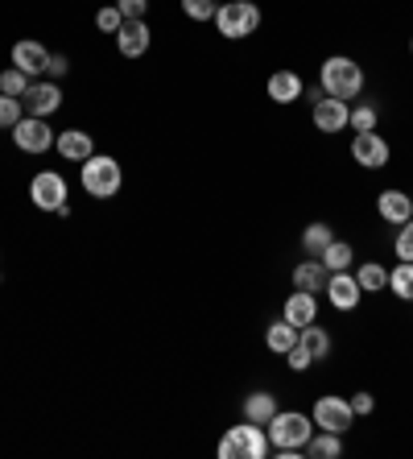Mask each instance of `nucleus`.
I'll return each instance as SVG.
<instances>
[{
    "mask_svg": "<svg viewBox=\"0 0 413 459\" xmlns=\"http://www.w3.org/2000/svg\"><path fill=\"white\" fill-rule=\"evenodd\" d=\"M318 87H323L327 96L351 104V100L364 91V66L356 63V58H348V54H331L327 63L318 66Z\"/></svg>",
    "mask_w": 413,
    "mask_h": 459,
    "instance_id": "f257e3e1",
    "label": "nucleus"
},
{
    "mask_svg": "<svg viewBox=\"0 0 413 459\" xmlns=\"http://www.w3.org/2000/svg\"><path fill=\"white\" fill-rule=\"evenodd\" d=\"M79 186H83L91 199H116L120 186H125V166H120L112 153H91V158L79 166Z\"/></svg>",
    "mask_w": 413,
    "mask_h": 459,
    "instance_id": "f03ea898",
    "label": "nucleus"
},
{
    "mask_svg": "<svg viewBox=\"0 0 413 459\" xmlns=\"http://www.w3.org/2000/svg\"><path fill=\"white\" fill-rule=\"evenodd\" d=\"M219 459H269L273 455V443H269V430L256 427V422H236L232 430H223L219 438Z\"/></svg>",
    "mask_w": 413,
    "mask_h": 459,
    "instance_id": "7ed1b4c3",
    "label": "nucleus"
},
{
    "mask_svg": "<svg viewBox=\"0 0 413 459\" xmlns=\"http://www.w3.org/2000/svg\"><path fill=\"white\" fill-rule=\"evenodd\" d=\"M215 30L228 42H244V38H253L261 30V9H256L253 0H223L219 9H215Z\"/></svg>",
    "mask_w": 413,
    "mask_h": 459,
    "instance_id": "20e7f679",
    "label": "nucleus"
},
{
    "mask_svg": "<svg viewBox=\"0 0 413 459\" xmlns=\"http://www.w3.org/2000/svg\"><path fill=\"white\" fill-rule=\"evenodd\" d=\"M269 443L273 447H302L306 451V438L314 435V418L306 410H277L273 422H269Z\"/></svg>",
    "mask_w": 413,
    "mask_h": 459,
    "instance_id": "39448f33",
    "label": "nucleus"
},
{
    "mask_svg": "<svg viewBox=\"0 0 413 459\" xmlns=\"http://www.w3.org/2000/svg\"><path fill=\"white\" fill-rule=\"evenodd\" d=\"M310 418H314V430H331V435H348L356 414H351V402L340 394H327L318 397L314 406H310Z\"/></svg>",
    "mask_w": 413,
    "mask_h": 459,
    "instance_id": "423d86ee",
    "label": "nucleus"
},
{
    "mask_svg": "<svg viewBox=\"0 0 413 459\" xmlns=\"http://www.w3.org/2000/svg\"><path fill=\"white\" fill-rule=\"evenodd\" d=\"M54 137H58V133L46 125V117H22L17 125H13V145H17L22 153H33V158L50 153Z\"/></svg>",
    "mask_w": 413,
    "mask_h": 459,
    "instance_id": "0eeeda50",
    "label": "nucleus"
},
{
    "mask_svg": "<svg viewBox=\"0 0 413 459\" xmlns=\"http://www.w3.org/2000/svg\"><path fill=\"white\" fill-rule=\"evenodd\" d=\"M66 199H71V191H66V178L58 170H42L30 178V204L38 212H58Z\"/></svg>",
    "mask_w": 413,
    "mask_h": 459,
    "instance_id": "6e6552de",
    "label": "nucleus"
},
{
    "mask_svg": "<svg viewBox=\"0 0 413 459\" xmlns=\"http://www.w3.org/2000/svg\"><path fill=\"white\" fill-rule=\"evenodd\" d=\"M22 104H25V117H46L50 120L58 108H63V87H58V79H33L30 83V91L22 96Z\"/></svg>",
    "mask_w": 413,
    "mask_h": 459,
    "instance_id": "1a4fd4ad",
    "label": "nucleus"
},
{
    "mask_svg": "<svg viewBox=\"0 0 413 459\" xmlns=\"http://www.w3.org/2000/svg\"><path fill=\"white\" fill-rule=\"evenodd\" d=\"M389 158H392V150H389V141L372 128V133H356L351 137V161L356 166H364V170H384L389 166Z\"/></svg>",
    "mask_w": 413,
    "mask_h": 459,
    "instance_id": "9d476101",
    "label": "nucleus"
},
{
    "mask_svg": "<svg viewBox=\"0 0 413 459\" xmlns=\"http://www.w3.org/2000/svg\"><path fill=\"white\" fill-rule=\"evenodd\" d=\"M348 117H351V104L348 100H335V96H323L318 104H310V120H314L318 133H343L348 128Z\"/></svg>",
    "mask_w": 413,
    "mask_h": 459,
    "instance_id": "9b49d317",
    "label": "nucleus"
},
{
    "mask_svg": "<svg viewBox=\"0 0 413 459\" xmlns=\"http://www.w3.org/2000/svg\"><path fill=\"white\" fill-rule=\"evenodd\" d=\"M323 294L331 299V307H335V310H356V307H360V299H364V290H360V281H356V273H351V269L331 273L327 286H323Z\"/></svg>",
    "mask_w": 413,
    "mask_h": 459,
    "instance_id": "f8f14e48",
    "label": "nucleus"
},
{
    "mask_svg": "<svg viewBox=\"0 0 413 459\" xmlns=\"http://www.w3.org/2000/svg\"><path fill=\"white\" fill-rule=\"evenodd\" d=\"M54 150H58V158H63V161L83 166V161L96 153V137H91V133H83V128H63V133L54 137Z\"/></svg>",
    "mask_w": 413,
    "mask_h": 459,
    "instance_id": "ddd939ff",
    "label": "nucleus"
},
{
    "mask_svg": "<svg viewBox=\"0 0 413 459\" xmlns=\"http://www.w3.org/2000/svg\"><path fill=\"white\" fill-rule=\"evenodd\" d=\"M46 63H50V50L42 42H33V38H22V42L13 46V66L25 71L30 79H42L46 75Z\"/></svg>",
    "mask_w": 413,
    "mask_h": 459,
    "instance_id": "4468645a",
    "label": "nucleus"
},
{
    "mask_svg": "<svg viewBox=\"0 0 413 459\" xmlns=\"http://www.w3.org/2000/svg\"><path fill=\"white\" fill-rule=\"evenodd\" d=\"M376 215H381L384 224L401 228L405 220H413V199L405 191H397V186H389V191L376 195Z\"/></svg>",
    "mask_w": 413,
    "mask_h": 459,
    "instance_id": "2eb2a0df",
    "label": "nucleus"
},
{
    "mask_svg": "<svg viewBox=\"0 0 413 459\" xmlns=\"http://www.w3.org/2000/svg\"><path fill=\"white\" fill-rule=\"evenodd\" d=\"M149 46H153V30L145 25V17L141 22H125L116 33V50L125 54V58H141V54H149Z\"/></svg>",
    "mask_w": 413,
    "mask_h": 459,
    "instance_id": "dca6fc26",
    "label": "nucleus"
},
{
    "mask_svg": "<svg viewBox=\"0 0 413 459\" xmlns=\"http://www.w3.org/2000/svg\"><path fill=\"white\" fill-rule=\"evenodd\" d=\"M281 319L294 323L297 332L310 327V323H318V299L314 294H306V290H294V294L286 299V307H281Z\"/></svg>",
    "mask_w": 413,
    "mask_h": 459,
    "instance_id": "f3484780",
    "label": "nucleus"
},
{
    "mask_svg": "<svg viewBox=\"0 0 413 459\" xmlns=\"http://www.w3.org/2000/svg\"><path fill=\"white\" fill-rule=\"evenodd\" d=\"M265 91H269V100L273 104H294V100H302V91H306V83H302V75L297 71H273L269 75V83H265Z\"/></svg>",
    "mask_w": 413,
    "mask_h": 459,
    "instance_id": "a211bd4d",
    "label": "nucleus"
},
{
    "mask_svg": "<svg viewBox=\"0 0 413 459\" xmlns=\"http://www.w3.org/2000/svg\"><path fill=\"white\" fill-rule=\"evenodd\" d=\"M277 410H281V402H277L269 389H253V394L240 402V414L248 418V422H256V427H269Z\"/></svg>",
    "mask_w": 413,
    "mask_h": 459,
    "instance_id": "6ab92c4d",
    "label": "nucleus"
},
{
    "mask_svg": "<svg viewBox=\"0 0 413 459\" xmlns=\"http://www.w3.org/2000/svg\"><path fill=\"white\" fill-rule=\"evenodd\" d=\"M331 269L318 261V256H306L302 265H294V290H306V294H323Z\"/></svg>",
    "mask_w": 413,
    "mask_h": 459,
    "instance_id": "aec40b11",
    "label": "nucleus"
},
{
    "mask_svg": "<svg viewBox=\"0 0 413 459\" xmlns=\"http://www.w3.org/2000/svg\"><path fill=\"white\" fill-rule=\"evenodd\" d=\"M343 455V435H331V430H314L306 438V459H340Z\"/></svg>",
    "mask_w": 413,
    "mask_h": 459,
    "instance_id": "412c9836",
    "label": "nucleus"
},
{
    "mask_svg": "<svg viewBox=\"0 0 413 459\" xmlns=\"http://www.w3.org/2000/svg\"><path fill=\"white\" fill-rule=\"evenodd\" d=\"M297 340L306 343V352L314 356V360H327V356L335 352V340H331V332H327V327H318V323L302 327V332H297Z\"/></svg>",
    "mask_w": 413,
    "mask_h": 459,
    "instance_id": "4be33fe9",
    "label": "nucleus"
},
{
    "mask_svg": "<svg viewBox=\"0 0 413 459\" xmlns=\"http://www.w3.org/2000/svg\"><path fill=\"white\" fill-rule=\"evenodd\" d=\"M294 343H297V327H294V323H286V319L269 323V332H265V348H269V352H273V356H286Z\"/></svg>",
    "mask_w": 413,
    "mask_h": 459,
    "instance_id": "5701e85b",
    "label": "nucleus"
},
{
    "mask_svg": "<svg viewBox=\"0 0 413 459\" xmlns=\"http://www.w3.org/2000/svg\"><path fill=\"white\" fill-rule=\"evenodd\" d=\"M356 281L364 294H381V290H389V269L381 261H364V265H356Z\"/></svg>",
    "mask_w": 413,
    "mask_h": 459,
    "instance_id": "b1692460",
    "label": "nucleus"
},
{
    "mask_svg": "<svg viewBox=\"0 0 413 459\" xmlns=\"http://www.w3.org/2000/svg\"><path fill=\"white\" fill-rule=\"evenodd\" d=\"M318 261H323L331 273H340V269H351V265H356V248H351L348 240H340V236H335V240L323 248V256H318Z\"/></svg>",
    "mask_w": 413,
    "mask_h": 459,
    "instance_id": "393cba45",
    "label": "nucleus"
},
{
    "mask_svg": "<svg viewBox=\"0 0 413 459\" xmlns=\"http://www.w3.org/2000/svg\"><path fill=\"white\" fill-rule=\"evenodd\" d=\"M335 240V228L327 224V220H314V224H306V232H302V248H306V256H323V248Z\"/></svg>",
    "mask_w": 413,
    "mask_h": 459,
    "instance_id": "a878e982",
    "label": "nucleus"
},
{
    "mask_svg": "<svg viewBox=\"0 0 413 459\" xmlns=\"http://www.w3.org/2000/svg\"><path fill=\"white\" fill-rule=\"evenodd\" d=\"M376 125H381V112H376V104H372V100H360V104L351 108V117H348L351 133H372Z\"/></svg>",
    "mask_w": 413,
    "mask_h": 459,
    "instance_id": "bb28decb",
    "label": "nucleus"
},
{
    "mask_svg": "<svg viewBox=\"0 0 413 459\" xmlns=\"http://www.w3.org/2000/svg\"><path fill=\"white\" fill-rule=\"evenodd\" d=\"M389 290L401 302H413V261H401L397 269H389Z\"/></svg>",
    "mask_w": 413,
    "mask_h": 459,
    "instance_id": "cd10ccee",
    "label": "nucleus"
},
{
    "mask_svg": "<svg viewBox=\"0 0 413 459\" xmlns=\"http://www.w3.org/2000/svg\"><path fill=\"white\" fill-rule=\"evenodd\" d=\"M30 83H33V79L25 75V71H17V66H4V71H0V91H4V96L22 100L25 91H30Z\"/></svg>",
    "mask_w": 413,
    "mask_h": 459,
    "instance_id": "c85d7f7f",
    "label": "nucleus"
},
{
    "mask_svg": "<svg viewBox=\"0 0 413 459\" xmlns=\"http://www.w3.org/2000/svg\"><path fill=\"white\" fill-rule=\"evenodd\" d=\"M25 117V104L17 96H4V91H0V128H4V133H13V125H17V120Z\"/></svg>",
    "mask_w": 413,
    "mask_h": 459,
    "instance_id": "c756f323",
    "label": "nucleus"
},
{
    "mask_svg": "<svg viewBox=\"0 0 413 459\" xmlns=\"http://www.w3.org/2000/svg\"><path fill=\"white\" fill-rule=\"evenodd\" d=\"M215 0H182V13L191 17V22H215Z\"/></svg>",
    "mask_w": 413,
    "mask_h": 459,
    "instance_id": "7c9ffc66",
    "label": "nucleus"
},
{
    "mask_svg": "<svg viewBox=\"0 0 413 459\" xmlns=\"http://www.w3.org/2000/svg\"><path fill=\"white\" fill-rule=\"evenodd\" d=\"M120 25H125V13H120L116 4H104V9L96 13V30L99 33H120Z\"/></svg>",
    "mask_w": 413,
    "mask_h": 459,
    "instance_id": "2f4dec72",
    "label": "nucleus"
},
{
    "mask_svg": "<svg viewBox=\"0 0 413 459\" xmlns=\"http://www.w3.org/2000/svg\"><path fill=\"white\" fill-rule=\"evenodd\" d=\"M392 253H397V261H413V220L401 224V232L392 240Z\"/></svg>",
    "mask_w": 413,
    "mask_h": 459,
    "instance_id": "473e14b6",
    "label": "nucleus"
},
{
    "mask_svg": "<svg viewBox=\"0 0 413 459\" xmlns=\"http://www.w3.org/2000/svg\"><path fill=\"white\" fill-rule=\"evenodd\" d=\"M286 364H289V368H294V373H306L310 364H314V356H310V352H306V343L297 340V343H294V348H289V352H286Z\"/></svg>",
    "mask_w": 413,
    "mask_h": 459,
    "instance_id": "72a5a7b5",
    "label": "nucleus"
},
{
    "mask_svg": "<svg viewBox=\"0 0 413 459\" xmlns=\"http://www.w3.org/2000/svg\"><path fill=\"white\" fill-rule=\"evenodd\" d=\"M71 75V58L63 50H50V63H46V79H66Z\"/></svg>",
    "mask_w": 413,
    "mask_h": 459,
    "instance_id": "f704fd0d",
    "label": "nucleus"
},
{
    "mask_svg": "<svg viewBox=\"0 0 413 459\" xmlns=\"http://www.w3.org/2000/svg\"><path fill=\"white\" fill-rule=\"evenodd\" d=\"M116 9L125 13V22H141L149 13V0H116Z\"/></svg>",
    "mask_w": 413,
    "mask_h": 459,
    "instance_id": "c9c22d12",
    "label": "nucleus"
},
{
    "mask_svg": "<svg viewBox=\"0 0 413 459\" xmlns=\"http://www.w3.org/2000/svg\"><path fill=\"white\" fill-rule=\"evenodd\" d=\"M348 402H351V414H356V418H368L372 410H376V397H372V394H351Z\"/></svg>",
    "mask_w": 413,
    "mask_h": 459,
    "instance_id": "e433bc0d",
    "label": "nucleus"
},
{
    "mask_svg": "<svg viewBox=\"0 0 413 459\" xmlns=\"http://www.w3.org/2000/svg\"><path fill=\"white\" fill-rule=\"evenodd\" d=\"M302 96H306V100H310V104H318V100L327 96V91H323V87H318V83H314V87H306V91H302Z\"/></svg>",
    "mask_w": 413,
    "mask_h": 459,
    "instance_id": "4c0bfd02",
    "label": "nucleus"
},
{
    "mask_svg": "<svg viewBox=\"0 0 413 459\" xmlns=\"http://www.w3.org/2000/svg\"><path fill=\"white\" fill-rule=\"evenodd\" d=\"M409 54H413V38H409Z\"/></svg>",
    "mask_w": 413,
    "mask_h": 459,
    "instance_id": "58836bf2",
    "label": "nucleus"
}]
</instances>
